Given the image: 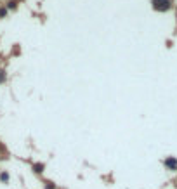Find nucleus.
<instances>
[{
  "label": "nucleus",
  "instance_id": "4",
  "mask_svg": "<svg viewBox=\"0 0 177 189\" xmlns=\"http://www.w3.org/2000/svg\"><path fill=\"white\" fill-rule=\"evenodd\" d=\"M4 78H6V73H4V71H2V70H0V82H2V80H4Z\"/></svg>",
  "mask_w": 177,
  "mask_h": 189
},
{
  "label": "nucleus",
  "instance_id": "3",
  "mask_svg": "<svg viewBox=\"0 0 177 189\" xmlns=\"http://www.w3.org/2000/svg\"><path fill=\"white\" fill-rule=\"evenodd\" d=\"M42 170H43V165H35V172H38V173H40Z\"/></svg>",
  "mask_w": 177,
  "mask_h": 189
},
{
  "label": "nucleus",
  "instance_id": "2",
  "mask_svg": "<svg viewBox=\"0 0 177 189\" xmlns=\"http://www.w3.org/2000/svg\"><path fill=\"white\" fill-rule=\"evenodd\" d=\"M165 167H168L170 170H177V160H175V158H167V160H165Z\"/></svg>",
  "mask_w": 177,
  "mask_h": 189
},
{
  "label": "nucleus",
  "instance_id": "1",
  "mask_svg": "<svg viewBox=\"0 0 177 189\" xmlns=\"http://www.w3.org/2000/svg\"><path fill=\"white\" fill-rule=\"evenodd\" d=\"M153 7L156 11H168L170 9V0H153Z\"/></svg>",
  "mask_w": 177,
  "mask_h": 189
}]
</instances>
